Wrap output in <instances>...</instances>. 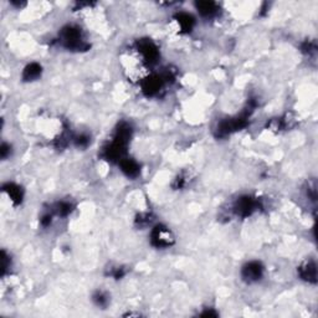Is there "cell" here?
Here are the masks:
<instances>
[{
  "instance_id": "52a82bcc",
  "label": "cell",
  "mask_w": 318,
  "mask_h": 318,
  "mask_svg": "<svg viewBox=\"0 0 318 318\" xmlns=\"http://www.w3.org/2000/svg\"><path fill=\"white\" fill-rule=\"evenodd\" d=\"M195 6L198 13L203 17H213L218 14V4L213 1H199Z\"/></svg>"
},
{
  "instance_id": "8992f818",
  "label": "cell",
  "mask_w": 318,
  "mask_h": 318,
  "mask_svg": "<svg viewBox=\"0 0 318 318\" xmlns=\"http://www.w3.org/2000/svg\"><path fill=\"white\" fill-rule=\"evenodd\" d=\"M3 192L5 193L9 197V199L12 200V203L14 204H20L23 201L24 193L23 189L20 188L19 185L14 183H8L3 186Z\"/></svg>"
},
{
  "instance_id": "ba28073f",
  "label": "cell",
  "mask_w": 318,
  "mask_h": 318,
  "mask_svg": "<svg viewBox=\"0 0 318 318\" xmlns=\"http://www.w3.org/2000/svg\"><path fill=\"white\" fill-rule=\"evenodd\" d=\"M42 73V67L40 64H36V62H33V64H29L23 71V80L24 81H35V80L39 79Z\"/></svg>"
},
{
  "instance_id": "5bb4252c",
  "label": "cell",
  "mask_w": 318,
  "mask_h": 318,
  "mask_svg": "<svg viewBox=\"0 0 318 318\" xmlns=\"http://www.w3.org/2000/svg\"><path fill=\"white\" fill-rule=\"evenodd\" d=\"M10 150H12L10 144H8V143L1 144V148H0V155H1V158H3V159H6V158L10 155V152H12Z\"/></svg>"
},
{
  "instance_id": "6da1fadb",
  "label": "cell",
  "mask_w": 318,
  "mask_h": 318,
  "mask_svg": "<svg viewBox=\"0 0 318 318\" xmlns=\"http://www.w3.org/2000/svg\"><path fill=\"white\" fill-rule=\"evenodd\" d=\"M60 42L67 50H86L88 48L87 42L82 35L81 29L75 25H67L62 29L60 34Z\"/></svg>"
},
{
  "instance_id": "7c38bea8",
  "label": "cell",
  "mask_w": 318,
  "mask_h": 318,
  "mask_svg": "<svg viewBox=\"0 0 318 318\" xmlns=\"http://www.w3.org/2000/svg\"><path fill=\"white\" fill-rule=\"evenodd\" d=\"M73 142L76 144L77 147H81V148H84V147H87L90 144V137L86 134H80L76 135L75 138H73Z\"/></svg>"
},
{
  "instance_id": "4fadbf2b",
  "label": "cell",
  "mask_w": 318,
  "mask_h": 318,
  "mask_svg": "<svg viewBox=\"0 0 318 318\" xmlns=\"http://www.w3.org/2000/svg\"><path fill=\"white\" fill-rule=\"evenodd\" d=\"M10 268V256L5 251H3V255H1V275H5L6 271Z\"/></svg>"
},
{
  "instance_id": "9c48e42d",
  "label": "cell",
  "mask_w": 318,
  "mask_h": 318,
  "mask_svg": "<svg viewBox=\"0 0 318 318\" xmlns=\"http://www.w3.org/2000/svg\"><path fill=\"white\" fill-rule=\"evenodd\" d=\"M121 168L122 172L127 175V177L135 178L139 174V166L138 163L133 159H130V158H123L121 162Z\"/></svg>"
},
{
  "instance_id": "3957f363",
  "label": "cell",
  "mask_w": 318,
  "mask_h": 318,
  "mask_svg": "<svg viewBox=\"0 0 318 318\" xmlns=\"http://www.w3.org/2000/svg\"><path fill=\"white\" fill-rule=\"evenodd\" d=\"M257 209V200L250 195L240 197L233 205L234 214L240 218H246L251 215Z\"/></svg>"
},
{
  "instance_id": "277c9868",
  "label": "cell",
  "mask_w": 318,
  "mask_h": 318,
  "mask_svg": "<svg viewBox=\"0 0 318 318\" xmlns=\"http://www.w3.org/2000/svg\"><path fill=\"white\" fill-rule=\"evenodd\" d=\"M264 276V266L259 261H250L242 268L241 277L246 284H256Z\"/></svg>"
},
{
  "instance_id": "7a4b0ae2",
  "label": "cell",
  "mask_w": 318,
  "mask_h": 318,
  "mask_svg": "<svg viewBox=\"0 0 318 318\" xmlns=\"http://www.w3.org/2000/svg\"><path fill=\"white\" fill-rule=\"evenodd\" d=\"M151 241L155 248L166 249L174 244V235L167 226L157 225L151 233Z\"/></svg>"
},
{
  "instance_id": "8fae6325",
  "label": "cell",
  "mask_w": 318,
  "mask_h": 318,
  "mask_svg": "<svg viewBox=\"0 0 318 318\" xmlns=\"http://www.w3.org/2000/svg\"><path fill=\"white\" fill-rule=\"evenodd\" d=\"M93 302H95L99 307H106L108 303H110L108 293L104 292V291H97V292L93 295Z\"/></svg>"
},
{
  "instance_id": "30bf717a",
  "label": "cell",
  "mask_w": 318,
  "mask_h": 318,
  "mask_svg": "<svg viewBox=\"0 0 318 318\" xmlns=\"http://www.w3.org/2000/svg\"><path fill=\"white\" fill-rule=\"evenodd\" d=\"M72 211V204L70 201H60L55 206V214L59 217H67Z\"/></svg>"
},
{
  "instance_id": "5b68a950",
  "label": "cell",
  "mask_w": 318,
  "mask_h": 318,
  "mask_svg": "<svg viewBox=\"0 0 318 318\" xmlns=\"http://www.w3.org/2000/svg\"><path fill=\"white\" fill-rule=\"evenodd\" d=\"M300 277L307 282H313L315 284L317 279V268L313 261H306L300 266L299 268Z\"/></svg>"
}]
</instances>
